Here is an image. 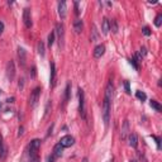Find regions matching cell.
Masks as SVG:
<instances>
[{
    "mask_svg": "<svg viewBox=\"0 0 162 162\" xmlns=\"http://www.w3.org/2000/svg\"><path fill=\"white\" fill-rule=\"evenodd\" d=\"M110 103H112V99L104 96V101H103V120H104L105 127H108L109 120H110Z\"/></svg>",
    "mask_w": 162,
    "mask_h": 162,
    "instance_id": "1",
    "label": "cell"
},
{
    "mask_svg": "<svg viewBox=\"0 0 162 162\" xmlns=\"http://www.w3.org/2000/svg\"><path fill=\"white\" fill-rule=\"evenodd\" d=\"M79 112H80V115L84 119L86 118V114H85V95H84V90L81 88L79 89Z\"/></svg>",
    "mask_w": 162,
    "mask_h": 162,
    "instance_id": "2",
    "label": "cell"
},
{
    "mask_svg": "<svg viewBox=\"0 0 162 162\" xmlns=\"http://www.w3.org/2000/svg\"><path fill=\"white\" fill-rule=\"evenodd\" d=\"M56 34H57V38H58V45L60 47L62 48L64 45H65V27L62 23H58L57 27H56Z\"/></svg>",
    "mask_w": 162,
    "mask_h": 162,
    "instance_id": "3",
    "label": "cell"
},
{
    "mask_svg": "<svg viewBox=\"0 0 162 162\" xmlns=\"http://www.w3.org/2000/svg\"><path fill=\"white\" fill-rule=\"evenodd\" d=\"M40 147V139H33L29 146H28V150H29V157H33V156H37V152Z\"/></svg>",
    "mask_w": 162,
    "mask_h": 162,
    "instance_id": "4",
    "label": "cell"
},
{
    "mask_svg": "<svg viewBox=\"0 0 162 162\" xmlns=\"http://www.w3.org/2000/svg\"><path fill=\"white\" fill-rule=\"evenodd\" d=\"M39 95H40V88H36L32 93H31V96H29V105L31 108H34L39 100Z\"/></svg>",
    "mask_w": 162,
    "mask_h": 162,
    "instance_id": "5",
    "label": "cell"
},
{
    "mask_svg": "<svg viewBox=\"0 0 162 162\" xmlns=\"http://www.w3.org/2000/svg\"><path fill=\"white\" fill-rule=\"evenodd\" d=\"M7 77L9 81H13L15 77V65H14V61H9L7 64Z\"/></svg>",
    "mask_w": 162,
    "mask_h": 162,
    "instance_id": "6",
    "label": "cell"
},
{
    "mask_svg": "<svg viewBox=\"0 0 162 162\" xmlns=\"http://www.w3.org/2000/svg\"><path fill=\"white\" fill-rule=\"evenodd\" d=\"M74 143H75V138L72 136H64L62 138L60 139V145L62 146L64 148L71 147V146H74Z\"/></svg>",
    "mask_w": 162,
    "mask_h": 162,
    "instance_id": "7",
    "label": "cell"
},
{
    "mask_svg": "<svg viewBox=\"0 0 162 162\" xmlns=\"http://www.w3.org/2000/svg\"><path fill=\"white\" fill-rule=\"evenodd\" d=\"M23 22H24L27 28L32 27V15H31V9L29 8H26L24 12H23Z\"/></svg>",
    "mask_w": 162,
    "mask_h": 162,
    "instance_id": "8",
    "label": "cell"
},
{
    "mask_svg": "<svg viewBox=\"0 0 162 162\" xmlns=\"http://www.w3.org/2000/svg\"><path fill=\"white\" fill-rule=\"evenodd\" d=\"M66 12H67V4L66 2H60L58 3V15L61 19L66 18Z\"/></svg>",
    "mask_w": 162,
    "mask_h": 162,
    "instance_id": "9",
    "label": "cell"
},
{
    "mask_svg": "<svg viewBox=\"0 0 162 162\" xmlns=\"http://www.w3.org/2000/svg\"><path fill=\"white\" fill-rule=\"evenodd\" d=\"M127 138H128V145L132 148H137V146H138V137H137V134L131 132Z\"/></svg>",
    "mask_w": 162,
    "mask_h": 162,
    "instance_id": "10",
    "label": "cell"
},
{
    "mask_svg": "<svg viewBox=\"0 0 162 162\" xmlns=\"http://www.w3.org/2000/svg\"><path fill=\"white\" fill-rule=\"evenodd\" d=\"M128 134H129V123H128V120H124L123 122V127H122V129H120L122 139H127Z\"/></svg>",
    "mask_w": 162,
    "mask_h": 162,
    "instance_id": "11",
    "label": "cell"
},
{
    "mask_svg": "<svg viewBox=\"0 0 162 162\" xmlns=\"http://www.w3.org/2000/svg\"><path fill=\"white\" fill-rule=\"evenodd\" d=\"M105 53V46L104 45H98L94 50V57L95 58H100L101 56H104Z\"/></svg>",
    "mask_w": 162,
    "mask_h": 162,
    "instance_id": "12",
    "label": "cell"
},
{
    "mask_svg": "<svg viewBox=\"0 0 162 162\" xmlns=\"http://www.w3.org/2000/svg\"><path fill=\"white\" fill-rule=\"evenodd\" d=\"M56 85V65L55 62H51V79H50V86L55 88Z\"/></svg>",
    "mask_w": 162,
    "mask_h": 162,
    "instance_id": "13",
    "label": "cell"
},
{
    "mask_svg": "<svg viewBox=\"0 0 162 162\" xmlns=\"http://www.w3.org/2000/svg\"><path fill=\"white\" fill-rule=\"evenodd\" d=\"M18 57H19V64H20V66H26V51H24V48H22V47H19L18 48Z\"/></svg>",
    "mask_w": 162,
    "mask_h": 162,
    "instance_id": "14",
    "label": "cell"
},
{
    "mask_svg": "<svg viewBox=\"0 0 162 162\" xmlns=\"http://www.w3.org/2000/svg\"><path fill=\"white\" fill-rule=\"evenodd\" d=\"M109 31H110V20L104 18L103 23H101V32H103V34H108Z\"/></svg>",
    "mask_w": 162,
    "mask_h": 162,
    "instance_id": "15",
    "label": "cell"
},
{
    "mask_svg": "<svg viewBox=\"0 0 162 162\" xmlns=\"http://www.w3.org/2000/svg\"><path fill=\"white\" fill-rule=\"evenodd\" d=\"M83 28H84V23H83V20L81 19H76L75 22H74V31L80 34L81 32H83Z\"/></svg>",
    "mask_w": 162,
    "mask_h": 162,
    "instance_id": "16",
    "label": "cell"
},
{
    "mask_svg": "<svg viewBox=\"0 0 162 162\" xmlns=\"http://www.w3.org/2000/svg\"><path fill=\"white\" fill-rule=\"evenodd\" d=\"M62 152H64V147L61 146L60 143H57V145L53 147V153H52V155H53L56 158H58V157L62 156Z\"/></svg>",
    "mask_w": 162,
    "mask_h": 162,
    "instance_id": "17",
    "label": "cell"
},
{
    "mask_svg": "<svg viewBox=\"0 0 162 162\" xmlns=\"http://www.w3.org/2000/svg\"><path fill=\"white\" fill-rule=\"evenodd\" d=\"M150 105H151V108H153L156 112H161V110H162V107L160 105L158 101H156V100H151V101H150Z\"/></svg>",
    "mask_w": 162,
    "mask_h": 162,
    "instance_id": "18",
    "label": "cell"
},
{
    "mask_svg": "<svg viewBox=\"0 0 162 162\" xmlns=\"http://www.w3.org/2000/svg\"><path fill=\"white\" fill-rule=\"evenodd\" d=\"M37 48H38V53H39V56H40V57H45V43L42 42V40H40V42H38Z\"/></svg>",
    "mask_w": 162,
    "mask_h": 162,
    "instance_id": "19",
    "label": "cell"
},
{
    "mask_svg": "<svg viewBox=\"0 0 162 162\" xmlns=\"http://www.w3.org/2000/svg\"><path fill=\"white\" fill-rule=\"evenodd\" d=\"M55 37H56V33L55 32H51L50 34H48V42H47V46L48 47H52L53 46V43H55Z\"/></svg>",
    "mask_w": 162,
    "mask_h": 162,
    "instance_id": "20",
    "label": "cell"
},
{
    "mask_svg": "<svg viewBox=\"0 0 162 162\" xmlns=\"http://www.w3.org/2000/svg\"><path fill=\"white\" fill-rule=\"evenodd\" d=\"M110 31H112L113 33H118V23H117L115 19H112V20H110Z\"/></svg>",
    "mask_w": 162,
    "mask_h": 162,
    "instance_id": "21",
    "label": "cell"
},
{
    "mask_svg": "<svg viewBox=\"0 0 162 162\" xmlns=\"http://www.w3.org/2000/svg\"><path fill=\"white\" fill-rule=\"evenodd\" d=\"M136 96H137V99H139L141 101H145V100L147 99V95H146L143 91H141V90H137V91H136Z\"/></svg>",
    "mask_w": 162,
    "mask_h": 162,
    "instance_id": "22",
    "label": "cell"
},
{
    "mask_svg": "<svg viewBox=\"0 0 162 162\" xmlns=\"http://www.w3.org/2000/svg\"><path fill=\"white\" fill-rule=\"evenodd\" d=\"M70 93H71V84L69 83L66 86V90H65V103H67L70 99Z\"/></svg>",
    "mask_w": 162,
    "mask_h": 162,
    "instance_id": "23",
    "label": "cell"
},
{
    "mask_svg": "<svg viewBox=\"0 0 162 162\" xmlns=\"http://www.w3.org/2000/svg\"><path fill=\"white\" fill-rule=\"evenodd\" d=\"M162 24V14H157V17L155 18V26L157 28H160Z\"/></svg>",
    "mask_w": 162,
    "mask_h": 162,
    "instance_id": "24",
    "label": "cell"
},
{
    "mask_svg": "<svg viewBox=\"0 0 162 162\" xmlns=\"http://www.w3.org/2000/svg\"><path fill=\"white\" fill-rule=\"evenodd\" d=\"M7 152H8V150H7V147L4 146L2 150H0V160H4V158L7 157Z\"/></svg>",
    "mask_w": 162,
    "mask_h": 162,
    "instance_id": "25",
    "label": "cell"
},
{
    "mask_svg": "<svg viewBox=\"0 0 162 162\" xmlns=\"http://www.w3.org/2000/svg\"><path fill=\"white\" fill-rule=\"evenodd\" d=\"M142 32H143V34H145V36H150V34H151V29H150L148 27H145Z\"/></svg>",
    "mask_w": 162,
    "mask_h": 162,
    "instance_id": "26",
    "label": "cell"
},
{
    "mask_svg": "<svg viewBox=\"0 0 162 162\" xmlns=\"http://www.w3.org/2000/svg\"><path fill=\"white\" fill-rule=\"evenodd\" d=\"M152 138L156 139V142H157V148L160 150V148H161V139H160L158 137H156V136H152Z\"/></svg>",
    "mask_w": 162,
    "mask_h": 162,
    "instance_id": "27",
    "label": "cell"
},
{
    "mask_svg": "<svg viewBox=\"0 0 162 162\" xmlns=\"http://www.w3.org/2000/svg\"><path fill=\"white\" fill-rule=\"evenodd\" d=\"M74 5H75V13L79 15V14H80V9H79V2H75V3H74Z\"/></svg>",
    "mask_w": 162,
    "mask_h": 162,
    "instance_id": "28",
    "label": "cell"
},
{
    "mask_svg": "<svg viewBox=\"0 0 162 162\" xmlns=\"http://www.w3.org/2000/svg\"><path fill=\"white\" fill-rule=\"evenodd\" d=\"M124 88H126V91L128 94H131V89H129V83H128V81H124Z\"/></svg>",
    "mask_w": 162,
    "mask_h": 162,
    "instance_id": "29",
    "label": "cell"
},
{
    "mask_svg": "<svg viewBox=\"0 0 162 162\" xmlns=\"http://www.w3.org/2000/svg\"><path fill=\"white\" fill-rule=\"evenodd\" d=\"M29 162H39V158H38V156L29 157Z\"/></svg>",
    "mask_w": 162,
    "mask_h": 162,
    "instance_id": "30",
    "label": "cell"
},
{
    "mask_svg": "<svg viewBox=\"0 0 162 162\" xmlns=\"http://www.w3.org/2000/svg\"><path fill=\"white\" fill-rule=\"evenodd\" d=\"M31 77H32V79H34V77H36V67H34V66L32 67V71H31Z\"/></svg>",
    "mask_w": 162,
    "mask_h": 162,
    "instance_id": "31",
    "label": "cell"
},
{
    "mask_svg": "<svg viewBox=\"0 0 162 162\" xmlns=\"http://www.w3.org/2000/svg\"><path fill=\"white\" fill-rule=\"evenodd\" d=\"M55 160H56V157H55L53 155H51V156H48V158H47V162H55Z\"/></svg>",
    "mask_w": 162,
    "mask_h": 162,
    "instance_id": "32",
    "label": "cell"
},
{
    "mask_svg": "<svg viewBox=\"0 0 162 162\" xmlns=\"http://www.w3.org/2000/svg\"><path fill=\"white\" fill-rule=\"evenodd\" d=\"M4 147V143H3V137H2V134H0V150H2Z\"/></svg>",
    "mask_w": 162,
    "mask_h": 162,
    "instance_id": "33",
    "label": "cell"
},
{
    "mask_svg": "<svg viewBox=\"0 0 162 162\" xmlns=\"http://www.w3.org/2000/svg\"><path fill=\"white\" fill-rule=\"evenodd\" d=\"M3 31H4V23H3V22H0V34L3 33Z\"/></svg>",
    "mask_w": 162,
    "mask_h": 162,
    "instance_id": "34",
    "label": "cell"
},
{
    "mask_svg": "<svg viewBox=\"0 0 162 162\" xmlns=\"http://www.w3.org/2000/svg\"><path fill=\"white\" fill-rule=\"evenodd\" d=\"M23 131H24V128H23V127H20V128H19V133H18V136H22V134H23Z\"/></svg>",
    "mask_w": 162,
    "mask_h": 162,
    "instance_id": "35",
    "label": "cell"
},
{
    "mask_svg": "<svg viewBox=\"0 0 162 162\" xmlns=\"http://www.w3.org/2000/svg\"><path fill=\"white\" fill-rule=\"evenodd\" d=\"M131 162H137V161H136V160H132V161H131Z\"/></svg>",
    "mask_w": 162,
    "mask_h": 162,
    "instance_id": "36",
    "label": "cell"
},
{
    "mask_svg": "<svg viewBox=\"0 0 162 162\" xmlns=\"http://www.w3.org/2000/svg\"><path fill=\"white\" fill-rule=\"evenodd\" d=\"M0 91H2V90H0Z\"/></svg>",
    "mask_w": 162,
    "mask_h": 162,
    "instance_id": "37",
    "label": "cell"
}]
</instances>
